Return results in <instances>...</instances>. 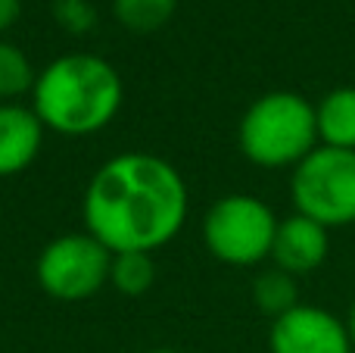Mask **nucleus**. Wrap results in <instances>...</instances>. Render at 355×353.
Here are the masks:
<instances>
[{"mask_svg": "<svg viewBox=\"0 0 355 353\" xmlns=\"http://www.w3.org/2000/svg\"><path fill=\"white\" fill-rule=\"evenodd\" d=\"M35 79L37 72L22 47L0 38V104H16L22 94H31Z\"/></svg>", "mask_w": 355, "mask_h": 353, "instance_id": "12", "label": "nucleus"}, {"mask_svg": "<svg viewBox=\"0 0 355 353\" xmlns=\"http://www.w3.org/2000/svg\"><path fill=\"white\" fill-rule=\"evenodd\" d=\"M252 304L259 306V313L277 319L293 306H300V285H296L293 275L271 266L252 279Z\"/></svg>", "mask_w": 355, "mask_h": 353, "instance_id": "11", "label": "nucleus"}, {"mask_svg": "<svg viewBox=\"0 0 355 353\" xmlns=\"http://www.w3.org/2000/svg\"><path fill=\"white\" fill-rule=\"evenodd\" d=\"M44 122L31 106L0 104V179L22 175L44 147Z\"/></svg>", "mask_w": 355, "mask_h": 353, "instance_id": "9", "label": "nucleus"}, {"mask_svg": "<svg viewBox=\"0 0 355 353\" xmlns=\"http://www.w3.org/2000/svg\"><path fill=\"white\" fill-rule=\"evenodd\" d=\"M346 329H349V341H352V353H355V304H352L349 316H346Z\"/></svg>", "mask_w": 355, "mask_h": 353, "instance_id": "16", "label": "nucleus"}, {"mask_svg": "<svg viewBox=\"0 0 355 353\" xmlns=\"http://www.w3.org/2000/svg\"><path fill=\"white\" fill-rule=\"evenodd\" d=\"M125 104V85L110 60L94 54H66L37 72L31 110L44 129L62 138L103 131Z\"/></svg>", "mask_w": 355, "mask_h": 353, "instance_id": "2", "label": "nucleus"}, {"mask_svg": "<svg viewBox=\"0 0 355 353\" xmlns=\"http://www.w3.org/2000/svg\"><path fill=\"white\" fill-rule=\"evenodd\" d=\"M277 222L275 210L256 194H225L202 216V244L225 266H259L271 260Z\"/></svg>", "mask_w": 355, "mask_h": 353, "instance_id": "4", "label": "nucleus"}, {"mask_svg": "<svg viewBox=\"0 0 355 353\" xmlns=\"http://www.w3.org/2000/svg\"><path fill=\"white\" fill-rule=\"evenodd\" d=\"M19 16H22V0H0V35L10 31Z\"/></svg>", "mask_w": 355, "mask_h": 353, "instance_id": "15", "label": "nucleus"}, {"mask_svg": "<svg viewBox=\"0 0 355 353\" xmlns=\"http://www.w3.org/2000/svg\"><path fill=\"white\" fill-rule=\"evenodd\" d=\"M327 254H331V231L318 225L315 219L293 213V216L277 222V235L271 244V263L275 269L293 275H312L324 266Z\"/></svg>", "mask_w": 355, "mask_h": 353, "instance_id": "8", "label": "nucleus"}, {"mask_svg": "<svg viewBox=\"0 0 355 353\" xmlns=\"http://www.w3.org/2000/svg\"><path fill=\"white\" fill-rule=\"evenodd\" d=\"M153 279H156L153 254H112L110 285L119 294L141 297V294H147L153 288Z\"/></svg>", "mask_w": 355, "mask_h": 353, "instance_id": "13", "label": "nucleus"}, {"mask_svg": "<svg viewBox=\"0 0 355 353\" xmlns=\"http://www.w3.org/2000/svg\"><path fill=\"white\" fill-rule=\"evenodd\" d=\"M290 197L327 231L355 225V150L318 144L290 175Z\"/></svg>", "mask_w": 355, "mask_h": 353, "instance_id": "5", "label": "nucleus"}, {"mask_svg": "<svg viewBox=\"0 0 355 353\" xmlns=\"http://www.w3.org/2000/svg\"><path fill=\"white\" fill-rule=\"evenodd\" d=\"M271 353H352L346 319L315 304H300L290 313L271 319Z\"/></svg>", "mask_w": 355, "mask_h": 353, "instance_id": "7", "label": "nucleus"}, {"mask_svg": "<svg viewBox=\"0 0 355 353\" xmlns=\"http://www.w3.org/2000/svg\"><path fill=\"white\" fill-rule=\"evenodd\" d=\"M147 353H178V350H172V347H156V350H147Z\"/></svg>", "mask_w": 355, "mask_h": 353, "instance_id": "17", "label": "nucleus"}, {"mask_svg": "<svg viewBox=\"0 0 355 353\" xmlns=\"http://www.w3.org/2000/svg\"><path fill=\"white\" fill-rule=\"evenodd\" d=\"M187 181L168 160L128 150L91 175L81 200L85 231L112 254H153L187 222Z\"/></svg>", "mask_w": 355, "mask_h": 353, "instance_id": "1", "label": "nucleus"}, {"mask_svg": "<svg viewBox=\"0 0 355 353\" xmlns=\"http://www.w3.org/2000/svg\"><path fill=\"white\" fill-rule=\"evenodd\" d=\"M112 250H106L87 231L60 235L37 254L35 279L44 294L62 304H78L110 285Z\"/></svg>", "mask_w": 355, "mask_h": 353, "instance_id": "6", "label": "nucleus"}, {"mask_svg": "<svg viewBox=\"0 0 355 353\" xmlns=\"http://www.w3.org/2000/svg\"><path fill=\"white\" fill-rule=\"evenodd\" d=\"M178 0H112V16L128 31L150 35L175 16Z\"/></svg>", "mask_w": 355, "mask_h": 353, "instance_id": "14", "label": "nucleus"}, {"mask_svg": "<svg viewBox=\"0 0 355 353\" xmlns=\"http://www.w3.org/2000/svg\"><path fill=\"white\" fill-rule=\"evenodd\" d=\"M318 144L340 150H355V85L327 91L315 104Z\"/></svg>", "mask_w": 355, "mask_h": 353, "instance_id": "10", "label": "nucleus"}, {"mask_svg": "<svg viewBox=\"0 0 355 353\" xmlns=\"http://www.w3.org/2000/svg\"><path fill=\"white\" fill-rule=\"evenodd\" d=\"M237 144L259 169H296L318 147L315 104L296 91L262 94L240 116Z\"/></svg>", "mask_w": 355, "mask_h": 353, "instance_id": "3", "label": "nucleus"}]
</instances>
